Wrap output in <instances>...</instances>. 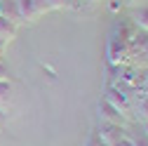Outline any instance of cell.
Masks as SVG:
<instances>
[{"label": "cell", "instance_id": "6da1fadb", "mask_svg": "<svg viewBox=\"0 0 148 146\" xmlns=\"http://www.w3.org/2000/svg\"><path fill=\"white\" fill-rule=\"evenodd\" d=\"M106 57H108V66H127L132 61V50H129V43L118 40L110 35L108 38V47H106Z\"/></svg>", "mask_w": 148, "mask_h": 146}, {"label": "cell", "instance_id": "7a4b0ae2", "mask_svg": "<svg viewBox=\"0 0 148 146\" xmlns=\"http://www.w3.org/2000/svg\"><path fill=\"white\" fill-rule=\"evenodd\" d=\"M14 7H16V12H19L21 24L35 21V19H40L45 12H49L45 0H14Z\"/></svg>", "mask_w": 148, "mask_h": 146}, {"label": "cell", "instance_id": "3957f363", "mask_svg": "<svg viewBox=\"0 0 148 146\" xmlns=\"http://www.w3.org/2000/svg\"><path fill=\"white\" fill-rule=\"evenodd\" d=\"M103 99H106L108 104H113L120 113H125L129 120H132V101H129V94H127V92H122V90H118V87H113V85H108Z\"/></svg>", "mask_w": 148, "mask_h": 146}, {"label": "cell", "instance_id": "277c9868", "mask_svg": "<svg viewBox=\"0 0 148 146\" xmlns=\"http://www.w3.org/2000/svg\"><path fill=\"white\" fill-rule=\"evenodd\" d=\"M99 118H101V123H113V125H122V127L129 123V118L125 113H120L118 108L113 104H108L106 99L99 101Z\"/></svg>", "mask_w": 148, "mask_h": 146}, {"label": "cell", "instance_id": "5b68a950", "mask_svg": "<svg viewBox=\"0 0 148 146\" xmlns=\"http://www.w3.org/2000/svg\"><path fill=\"white\" fill-rule=\"evenodd\" d=\"M125 127L122 125H113V123H101L99 125V132H97V137L101 139V144L103 146H110V144H115L118 139H122L125 137Z\"/></svg>", "mask_w": 148, "mask_h": 146}, {"label": "cell", "instance_id": "8992f818", "mask_svg": "<svg viewBox=\"0 0 148 146\" xmlns=\"http://www.w3.org/2000/svg\"><path fill=\"white\" fill-rule=\"evenodd\" d=\"M136 31H139V28H136L132 21H115V26H113V38L129 43V40L134 38V33H136Z\"/></svg>", "mask_w": 148, "mask_h": 146}, {"label": "cell", "instance_id": "52a82bcc", "mask_svg": "<svg viewBox=\"0 0 148 146\" xmlns=\"http://www.w3.org/2000/svg\"><path fill=\"white\" fill-rule=\"evenodd\" d=\"M132 21L139 31H146L148 33V5H141V7H134L132 10Z\"/></svg>", "mask_w": 148, "mask_h": 146}, {"label": "cell", "instance_id": "ba28073f", "mask_svg": "<svg viewBox=\"0 0 148 146\" xmlns=\"http://www.w3.org/2000/svg\"><path fill=\"white\" fill-rule=\"evenodd\" d=\"M12 101V80H0V113L7 116V106Z\"/></svg>", "mask_w": 148, "mask_h": 146}, {"label": "cell", "instance_id": "9c48e42d", "mask_svg": "<svg viewBox=\"0 0 148 146\" xmlns=\"http://www.w3.org/2000/svg\"><path fill=\"white\" fill-rule=\"evenodd\" d=\"M16 24H12L7 17H0V38L3 40H7V43H12L14 38H16Z\"/></svg>", "mask_w": 148, "mask_h": 146}, {"label": "cell", "instance_id": "30bf717a", "mask_svg": "<svg viewBox=\"0 0 148 146\" xmlns=\"http://www.w3.org/2000/svg\"><path fill=\"white\" fill-rule=\"evenodd\" d=\"M132 111H136V116L141 118V123L148 120V97H146L143 92L136 94V99H134V104H132Z\"/></svg>", "mask_w": 148, "mask_h": 146}, {"label": "cell", "instance_id": "8fae6325", "mask_svg": "<svg viewBox=\"0 0 148 146\" xmlns=\"http://www.w3.org/2000/svg\"><path fill=\"white\" fill-rule=\"evenodd\" d=\"M45 3H47L49 10H68V7H73L71 0H45Z\"/></svg>", "mask_w": 148, "mask_h": 146}, {"label": "cell", "instance_id": "7c38bea8", "mask_svg": "<svg viewBox=\"0 0 148 146\" xmlns=\"http://www.w3.org/2000/svg\"><path fill=\"white\" fill-rule=\"evenodd\" d=\"M122 3L129 7V10H134V7H141V5H148V0H122Z\"/></svg>", "mask_w": 148, "mask_h": 146}, {"label": "cell", "instance_id": "4fadbf2b", "mask_svg": "<svg viewBox=\"0 0 148 146\" xmlns=\"http://www.w3.org/2000/svg\"><path fill=\"white\" fill-rule=\"evenodd\" d=\"M85 146H103V144H101V139H99V137H97V132H92V134H89V139H87V144H85Z\"/></svg>", "mask_w": 148, "mask_h": 146}, {"label": "cell", "instance_id": "5bb4252c", "mask_svg": "<svg viewBox=\"0 0 148 146\" xmlns=\"http://www.w3.org/2000/svg\"><path fill=\"white\" fill-rule=\"evenodd\" d=\"M110 146H134V141H132V137H127V134H125L122 139H118L115 144H110Z\"/></svg>", "mask_w": 148, "mask_h": 146}, {"label": "cell", "instance_id": "9a60e30c", "mask_svg": "<svg viewBox=\"0 0 148 146\" xmlns=\"http://www.w3.org/2000/svg\"><path fill=\"white\" fill-rule=\"evenodd\" d=\"M0 80H10V68L0 61Z\"/></svg>", "mask_w": 148, "mask_h": 146}, {"label": "cell", "instance_id": "2e32d148", "mask_svg": "<svg viewBox=\"0 0 148 146\" xmlns=\"http://www.w3.org/2000/svg\"><path fill=\"white\" fill-rule=\"evenodd\" d=\"M132 141H134V146H148V137H136Z\"/></svg>", "mask_w": 148, "mask_h": 146}, {"label": "cell", "instance_id": "e0dca14e", "mask_svg": "<svg viewBox=\"0 0 148 146\" xmlns=\"http://www.w3.org/2000/svg\"><path fill=\"white\" fill-rule=\"evenodd\" d=\"M141 92L148 97V76H146V80H143V85H141Z\"/></svg>", "mask_w": 148, "mask_h": 146}, {"label": "cell", "instance_id": "ac0fdd59", "mask_svg": "<svg viewBox=\"0 0 148 146\" xmlns=\"http://www.w3.org/2000/svg\"><path fill=\"white\" fill-rule=\"evenodd\" d=\"M80 3H82V0H71V5H73V7H78Z\"/></svg>", "mask_w": 148, "mask_h": 146}, {"label": "cell", "instance_id": "d6986e66", "mask_svg": "<svg viewBox=\"0 0 148 146\" xmlns=\"http://www.w3.org/2000/svg\"><path fill=\"white\" fill-rule=\"evenodd\" d=\"M3 123H5V116H3V113H0V127H3Z\"/></svg>", "mask_w": 148, "mask_h": 146}, {"label": "cell", "instance_id": "ffe728a7", "mask_svg": "<svg viewBox=\"0 0 148 146\" xmlns=\"http://www.w3.org/2000/svg\"><path fill=\"white\" fill-rule=\"evenodd\" d=\"M85 3H89V5H92V3H101V0H85Z\"/></svg>", "mask_w": 148, "mask_h": 146}, {"label": "cell", "instance_id": "44dd1931", "mask_svg": "<svg viewBox=\"0 0 148 146\" xmlns=\"http://www.w3.org/2000/svg\"><path fill=\"white\" fill-rule=\"evenodd\" d=\"M143 130H146V132H148V120H146V123H143Z\"/></svg>", "mask_w": 148, "mask_h": 146}]
</instances>
